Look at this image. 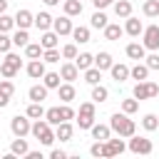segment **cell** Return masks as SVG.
I'll use <instances>...</instances> for the list:
<instances>
[{"mask_svg":"<svg viewBox=\"0 0 159 159\" xmlns=\"http://www.w3.org/2000/svg\"><path fill=\"white\" fill-rule=\"evenodd\" d=\"M109 127H112V132L117 134V137H122V139H129L134 132H137V124H134V119H129L127 117V112H114L112 117H109Z\"/></svg>","mask_w":159,"mask_h":159,"instance_id":"cell-1","label":"cell"},{"mask_svg":"<svg viewBox=\"0 0 159 159\" xmlns=\"http://www.w3.org/2000/svg\"><path fill=\"white\" fill-rule=\"evenodd\" d=\"M20 65H22L20 55H15V52H7V57L0 62V75H2V77H7V80H12V77L17 75V70H20Z\"/></svg>","mask_w":159,"mask_h":159,"instance_id":"cell-2","label":"cell"},{"mask_svg":"<svg viewBox=\"0 0 159 159\" xmlns=\"http://www.w3.org/2000/svg\"><path fill=\"white\" fill-rule=\"evenodd\" d=\"M132 94H134L139 102H142V99H152V97H157V94H159V84H157V82H149V80L137 82Z\"/></svg>","mask_w":159,"mask_h":159,"instance_id":"cell-3","label":"cell"},{"mask_svg":"<svg viewBox=\"0 0 159 159\" xmlns=\"http://www.w3.org/2000/svg\"><path fill=\"white\" fill-rule=\"evenodd\" d=\"M142 45L149 50V52H157L159 50V25H147L144 32H142Z\"/></svg>","mask_w":159,"mask_h":159,"instance_id":"cell-4","label":"cell"},{"mask_svg":"<svg viewBox=\"0 0 159 159\" xmlns=\"http://www.w3.org/2000/svg\"><path fill=\"white\" fill-rule=\"evenodd\" d=\"M10 129H12V134L15 137H27L30 132H32V124H30V117L25 114V117H12L10 119Z\"/></svg>","mask_w":159,"mask_h":159,"instance_id":"cell-5","label":"cell"},{"mask_svg":"<svg viewBox=\"0 0 159 159\" xmlns=\"http://www.w3.org/2000/svg\"><path fill=\"white\" fill-rule=\"evenodd\" d=\"M127 149H129L132 154H152V149H154V147H152V142H149L147 137H134V134H132V137H129V147H127Z\"/></svg>","mask_w":159,"mask_h":159,"instance_id":"cell-6","label":"cell"},{"mask_svg":"<svg viewBox=\"0 0 159 159\" xmlns=\"http://www.w3.org/2000/svg\"><path fill=\"white\" fill-rule=\"evenodd\" d=\"M52 30L62 37V35H72V20H70V15H62V17H55L52 20Z\"/></svg>","mask_w":159,"mask_h":159,"instance_id":"cell-7","label":"cell"},{"mask_svg":"<svg viewBox=\"0 0 159 159\" xmlns=\"http://www.w3.org/2000/svg\"><path fill=\"white\" fill-rule=\"evenodd\" d=\"M12 94H15V84H12L7 77L0 80V109L10 104V97H12Z\"/></svg>","mask_w":159,"mask_h":159,"instance_id":"cell-8","label":"cell"},{"mask_svg":"<svg viewBox=\"0 0 159 159\" xmlns=\"http://www.w3.org/2000/svg\"><path fill=\"white\" fill-rule=\"evenodd\" d=\"M124 149H127V144L122 142V137H119V139H112V137H109V139L104 142V157H117V154H122Z\"/></svg>","mask_w":159,"mask_h":159,"instance_id":"cell-9","label":"cell"},{"mask_svg":"<svg viewBox=\"0 0 159 159\" xmlns=\"http://www.w3.org/2000/svg\"><path fill=\"white\" fill-rule=\"evenodd\" d=\"M25 70H27V75H30L32 80H42L45 72H47V70H45V60H30Z\"/></svg>","mask_w":159,"mask_h":159,"instance_id":"cell-10","label":"cell"},{"mask_svg":"<svg viewBox=\"0 0 159 159\" xmlns=\"http://www.w3.org/2000/svg\"><path fill=\"white\" fill-rule=\"evenodd\" d=\"M30 25H35V15L30 12V10H17V15H15V27H22V30H27Z\"/></svg>","mask_w":159,"mask_h":159,"instance_id":"cell-11","label":"cell"},{"mask_svg":"<svg viewBox=\"0 0 159 159\" xmlns=\"http://www.w3.org/2000/svg\"><path fill=\"white\" fill-rule=\"evenodd\" d=\"M60 77H62L65 82H75V80L80 77V67H77L75 62H65V65L60 67Z\"/></svg>","mask_w":159,"mask_h":159,"instance_id":"cell-12","label":"cell"},{"mask_svg":"<svg viewBox=\"0 0 159 159\" xmlns=\"http://www.w3.org/2000/svg\"><path fill=\"white\" fill-rule=\"evenodd\" d=\"M124 32L127 35H132V37H139L142 32H144V25H142V20L139 17H127V25H124Z\"/></svg>","mask_w":159,"mask_h":159,"instance_id":"cell-13","label":"cell"},{"mask_svg":"<svg viewBox=\"0 0 159 159\" xmlns=\"http://www.w3.org/2000/svg\"><path fill=\"white\" fill-rule=\"evenodd\" d=\"M127 57L139 62V60H144V57H147V47H144L142 42H129V45H127Z\"/></svg>","mask_w":159,"mask_h":159,"instance_id":"cell-14","label":"cell"},{"mask_svg":"<svg viewBox=\"0 0 159 159\" xmlns=\"http://www.w3.org/2000/svg\"><path fill=\"white\" fill-rule=\"evenodd\" d=\"M149 67H147V62H137L134 67H129V77L132 80H137V82H144L147 77H149Z\"/></svg>","mask_w":159,"mask_h":159,"instance_id":"cell-15","label":"cell"},{"mask_svg":"<svg viewBox=\"0 0 159 159\" xmlns=\"http://www.w3.org/2000/svg\"><path fill=\"white\" fill-rule=\"evenodd\" d=\"M40 45H42L45 50H52V47H57V45H60V35H57L55 30H45V32H42V37H40Z\"/></svg>","mask_w":159,"mask_h":159,"instance_id":"cell-16","label":"cell"},{"mask_svg":"<svg viewBox=\"0 0 159 159\" xmlns=\"http://www.w3.org/2000/svg\"><path fill=\"white\" fill-rule=\"evenodd\" d=\"M92 139H99V142H107L112 137V127L109 124H92Z\"/></svg>","mask_w":159,"mask_h":159,"instance_id":"cell-17","label":"cell"},{"mask_svg":"<svg viewBox=\"0 0 159 159\" xmlns=\"http://www.w3.org/2000/svg\"><path fill=\"white\" fill-rule=\"evenodd\" d=\"M57 94H60V99H62V102H67V104L77 97V92H75V84H72V82L60 84V87H57Z\"/></svg>","mask_w":159,"mask_h":159,"instance_id":"cell-18","label":"cell"},{"mask_svg":"<svg viewBox=\"0 0 159 159\" xmlns=\"http://www.w3.org/2000/svg\"><path fill=\"white\" fill-rule=\"evenodd\" d=\"M72 132H75V129H72L70 122H60V124L55 127V137H57L60 142H70V139H72Z\"/></svg>","mask_w":159,"mask_h":159,"instance_id":"cell-19","label":"cell"},{"mask_svg":"<svg viewBox=\"0 0 159 159\" xmlns=\"http://www.w3.org/2000/svg\"><path fill=\"white\" fill-rule=\"evenodd\" d=\"M10 152H12L15 157H27V152H30V147H27V139H25V137H17V139H12V144H10Z\"/></svg>","mask_w":159,"mask_h":159,"instance_id":"cell-20","label":"cell"},{"mask_svg":"<svg viewBox=\"0 0 159 159\" xmlns=\"http://www.w3.org/2000/svg\"><path fill=\"white\" fill-rule=\"evenodd\" d=\"M52 20H55V17H52L50 12H37V15H35V27H37L40 32H45V30L52 27Z\"/></svg>","mask_w":159,"mask_h":159,"instance_id":"cell-21","label":"cell"},{"mask_svg":"<svg viewBox=\"0 0 159 159\" xmlns=\"http://www.w3.org/2000/svg\"><path fill=\"white\" fill-rule=\"evenodd\" d=\"M112 65H114V60H112V55H109V52H104V50H102V52H97V55H94V67H99L102 72H104V70H109Z\"/></svg>","mask_w":159,"mask_h":159,"instance_id":"cell-22","label":"cell"},{"mask_svg":"<svg viewBox=\"0 0 159 159\" xmlns=\"http://www.w3.org/2000/svg\"><path fill=\"white\" fill-rule=\"evenodd\" d=\"M109 72H112V80H117V82L129 80V67H127V65H122V62H119V65L114 62V65L109 67Z\"/></svg>","mask_w":159,"mask_h":159,"instance_id":"cell-23","label":"cell"},{"mask_svg":"<svg viewBox=\"0 0 159 159\" xmlns=\"http://www.w3.org/2000/svg\"><path fill=\"white\" fill-rule=\"evenodd\" d=\"M27 97H30V102H42V99H47V87L45 84H32L27 89Z\"/></svg>","mask_w":159,"mask_h":159,"instance_id":"cell-24","label":"cell"},{"mask_svg":"<svg viewBox=\"0 0 159 159\" xmlns=\"http://www.w3.org/2000/svg\"><path fill=\"white\" fill-rule=\"evenodd\" d=\"M42 52H45V47H42L40 42H27V45H25V57H27V60H40Z\"/></svg>","mask_w":159,"mask_h":159,"instance_id":"cell-25","label":"cell"},{"mask_svg":"<svg viewBox=\"0 0 159 159\" xmlns=\"http://www.w3.org/2000/svg\"><path fill=\"white\" fill-rule=\"evenodd\" d=\"M75 65L80 67V72H84V70H89V67L94 65V55H89V52H80V55L75 57Z\"/></svg>","mask_w":159,"mask_h":159,"instance_id":"cell-26","label":"cell"},{"mask_svg":"<svg viewBox=\"0 0 159 159\" xmlns=\"http://www.w3.org/2000/svg\"><path fill=\"white\" fill-rule=\"evenodd\" d=\"M114 15L127 20V17L132 15V2H129V0H117V2H114Z\"/></svg>","mask_w":159,"mask_h":159,"instance_id":"cell-27","label":"cell"},{"mask_svg":"<svg viewBox=\"0 0 159 159\" xmlns=\"http://www.w3.org/2000/svg\"><path fill=\"white\" fill-rule=\"evenodd\" d=\"M45 112H47V109L42 107V102H30V107H27V112H25V114H27L30 119H42V117H45Z\"/></svg>","mask_w":159,"mask_h":159,"instance_id":"cell-28","label":"cell"},{"mask_svg":"<svg viewBox=\"0 0 159 159\" xmlns=\"http://www.w3.org/2000/svg\"><path fill=\"white\" fill-rule=\"evenodd\" d=\"M65 15L70 17L82 15V0H65Z\"/></svg>","mask_w":159,"mask_h":159,"instance_id":"cell-29","label":"cell"},{"mask_svg":"<svg viewBox=\"0 0 159 159\" xmlns=\"http://www.w3.org/2000/svg\"><path fill=\"white\" fill-rule=\"evenodd\" d=\"M99 80H102V70L99 67H89V70H84V82L87 84H99Z\"/></svg>","mask_w":159,"mask_h":159,"instance_id":"cell-30","label":"cell"},{"mask_svg":"<svg viewBox=\"0 0 159 159\" xmlns=\"http://www.w3.org/2000/svg\"><path fill=\"white\" fill-rule=\"evenodd\" d=\"M60 72H45V77H42V84L47 87V89H57L60 87Z\"/></svg>","mask_w":159,"mask_h":159,"instance_id":"cell-31","label":"cell"},{"mask_svg":"<svg viewBox=\"0 0 159 159\" xmlns=\"http://www.w3.org/2000/svg\"><path fill=\"white\" fill-rule=\"evenodd\" d=\"M122 35H124V27L122 25H109L107 22V27H104V37L107 40H119Z\"/></svg>","mask_w":159,"mask_h":159,"instance_id":"cell-32","label":"cell"},{"mask_svg":"<svg viewBox=\"0 0 159 159\" xmlns=\"http://www.w3.org/2000/svg\"><path fill=\"white\" fill-rule=\"evenodd\" d=\"M72 37H75V42H80V45L89 42V27H84V25L75 27V30H72Z\"/></svg>","mask_w":159,"mask_h":159,"instance_id":"cell-33","label":"cell"},{"mask_svg":"<svg viewBox=\"0 0 159 159\" xmlns=\"http://www.w3.org/2000/svg\"><path fill=\"white\" fill-rule=\"evenodd\" d=\"M107 97H109V89L107 87H102V84H92V99L99 104V102H107Z\"/></svg>","mask_w":159,"mask_h":159,"instance_id":"cell-34","label":"cell"},{"mask_svg":"<svg viewBox=\"0 0 159 159\" xmlns=\"http://www.w3.org/2000/svg\"><path fill=\"white\" fill-rule=\"evenodd\" d=\"M27 42H30V35H27V30L17 27V32L12 35V45H15V47H25Z\"/></svg>","mask_w":159,"mask_h":159,"instance_id":"cell-35","label":"cell"},{"mask_svg":"<svg viewBox=\"0 0 159 159\" xmlns=\"http://www.w3.org/2000/svg\"><path fill=\"white\" fill-rule=\"evenodd\" d=\"M142 127H144L147 132H154V129L159 127V117H157V114H152V112H149V114H144V119H142Z\"/></svg>","mask_w":159,"mask_h":159,"instance_id":"cell-36","label":"cell"},{"mask_svg":"<svg viewBox=\"0 0 159 159\" xmlns=\"http://www.w3.org/2000/svg\"><path fill=\"white\" fill-rule=\"evenodd\" d=\"M142 10H144L147 17H159V0H147Z\"/></svg>","mask_w":159,"mask_h":159,"instance_id":"cell-37","label":"cell"},{"mask_svg":"<svg viewBox=\"0 0 159 159\" xmlns=\"http://www.w3.org/2000/svg\"><path fill=\"white\" fill-rule=\"evenodd\" d=\"M92 27H97V30H104L107 27V15L102 12V10H97L94 15H92V22H89Z\"/></svg>","mask_w":159,"mask_h":159,"instance_id":"cell-38","label":"cell"},{"mask_svg":"<svg viewBox=\"0 0 159 159\" xmlns=\"http://www.w3.org/2000/svg\"><path fill=\"white\" fill-rule=\"evenodd\" d=\"M45 119H47L52 127H57V124L62 122V117H60V107H50V109L45 112Z\"/></svg>","mask_w":159,"mask_h":159,"instance_id":"cell-39","label":"cell"},{"mask_svg":"<svg viewBox=\"0 0 159 159\" xmlns=\"http://www.w3.org/2000/svg\"><path fill=\"white\" fill-rule=\"evenodd\" d=\"M47 127H52V124H50V122H47L45 117H42V119H35V124H32V132H30V134H32V137L37 139V137H40V134H42V132H45Z\"/></svg>","mask_w":159,"mask_h":159,"instance_id":"cell-40","label":"cell"},{"mask_svg":"<svg viewBox=\"0 0 159 159\" xmlns=\"http://www.w3.org/2000/svg\"><path fill=\"white\" fill-rule=\"evenodd\" d=\"M55 139H57V137H55V129H52V127H47V129H45V132H42L40 137H37V142H40L42 147H50V144H52Z\"/></svg>","mask_w":159,"mask_h":159,"instance_id":"cell-41","label":"cell"},{"mask_svg":"<svg viewBox=\"0 0 159 159\" xmlns=\"http://www.w3.org/2000/svg\"><path fill=\"white\" fill-rule=\"evenodd\" d=\"M15 27V17H10V15H0V32H10Z\"/></svg>","mask_w":159,"mask_h":159,"instance_id":"cell-42","label":"cell"},{"mask_svg":"<svg viewBox=\"0 0 159 159\" xmlns=\"http://www.w3.org/2000/svg\"><path fill=\"white\" fill-rule=\"evenodd\" d=\"M137 109H139V99H137V97H134V99H124V102H122V112L134 114Z\"/></svg>","mask_w":159,"mask_h":159,"instance_id":"cell-43","label":"cell"},{"mask_svg":"<svg viewBox=\"0 0 159 159\" xmlns=\"http://www.w3.org/2000/svg\"><path fill=\"white\" fill-rule=\"evenodd\" d=\"M60 117H62V122H70V119H75V117H77V112H75V109L65 102V104L60 107Z\"/></svg>","mask_w":159,"mask_h":159,"instance_id":"cell-44","label":"cell"},{"mask_svg":"<svg viewBox=\"0 0 159 159\" xmlns=\"http://www.w3.org/2000/svg\"><path fill=\"white\" fill-rule=\"evenodd\" d=\"M77 55H80V52H77V45H75V42H70V45L62 47V57H65V60H75Z\"/></svg>","mask_w":159,"mask_h":159,"instance_id":"cell-45","label":"cell"},{"mask_svg":"<svg viewBox=\"0 0 159 159\" xmlns=\"http://www.w3.org/2000/svg\"><path fill=\"white\" fill-rule=\"evenodd\" d=\"M60 55H62V50H57V47H52V50H45V52H42L45 62H60Z\"/></svg>","mask_w":159,"mask_h":159,"instance_id":"cell-46","label":"cell"},{"mask_svg":"<svg viewBox=\"0 0 159 159\" xmlns=\"http://www.w3.org/2000/svg\"><path fill=\"white\" fill-rule=\"evenodd\" d=\"M77 114H82V117H94V102H82Z\"/></svg>","mask_w":159,"mask_h":159,"instance_id":"cell-47","label":"cell"},{"mask_svg":"<svg viewBox=\"0 0 159 159\" xmlns=\"http://www.w3.org/2000/svg\"><path fill=\"white\" fill-rule=\"evenodd\" d=\"M12 47V37H7V32H0V52H10Z\"/></svg>","mask_w":159,"mask_h":159,"instance_id":"cell-48","label":"cell"},{"mask_svg":"<svg viewBox=\"0 0 159 159\" xmlns=\"http://www.w3.org/2000/svg\"><path fill=\"white\" fill-rule=\"evenodd\" d=\"M77 124H80V129H92L94 117H82V114H77Z\"/></svg>","mask_w":159,"mask_h":159,"instance_id":"cell-49","label":"cell"},{"mask_svg":"<svg viewBox=\"0 0 159 159\" xmlns=\"http://www.w3.org/2000/svg\"><path fill=\"white\" fill-rule=\"evenodd\" d=\"M89 154H92V157H104V142L97 139V142L89 147Z\"/></svg>","mask_w":159,"mask_h":159,"instance_id":"cell-50","label":"cell"},{"mask_svg":"<svg viewBox=\"0 0 159 159\" xmlns=\"http://www.w3.org/2000/svg\"><path fill=\"white\" fill-rule=\"evenodd\" d=\"M144 60H147V67H149V70H159V52H152V55H147Z\"/></svg>","mask_w":159,"mask_h":159,"instance_id":"cell-51","label":"cell"},{"mask_svg":"<svg viewBox=\"0 0 159 159\" xmlns=\"http://www.w3.org/2000/svg\"><path fill=\"white\" fill-rule=\"evenodd\" d=\"M114 2H117V0H92V5H94L97 10H104L107 5H114Z\"/></svg>","mask_w":159,"mask_h":159,"instance_id":"cell-52","label":"cell"},{"mask_svg":"<svg viewBox=\"0 0 159 159\" xmlns=\"http://www.w3.org/2000/svg\"><path fill=\"white\" fill-rule=\"evenodd\" d=\"M65 157H67L65 149H52V152H50V159H65Z\"/></svg>","mask_w":159,"mask_h":159,"instance_id":"cell-53","label":"cell"},{"mask_svg":"<svg viewBox=\"0 0 159 159\" xmlns=\"http://www.w3.org/2000/svg\"><path fill=\"white\" fill-rule=\"evenodd\" d=\"M27 159H42V152H27Z\"/></svg>","mask_w":159,"mask_h":159,"instance_id":"cell-54","label":"cell"},{"mask_svg":"<svg viewBox=\"0 0 159 159\" xmlns=\"http://www.w3.org/2000/svg\"><path fill=\"white\" fill-rule=\"evenodd\" d=\"M5 10H7V0H0V15H2Z\"/></svg>","mask_w":159,"mask_h":159,"instance_id":"cell-55","label":"cell"},{"mask_svg":"<svg viewBox=\"0 0 159 159\" xmlns=\"http://www.w3.org/2000/svg\"><path fill=\"white\" fill-rule=\"evenodd\" d=\"M42 2H45L47 7H52V5H60V0H42Z\"/></svg>","mask_w":159,"mask_h":159,"instance_id":"cell-56","label":"cell"}]
</instances>
